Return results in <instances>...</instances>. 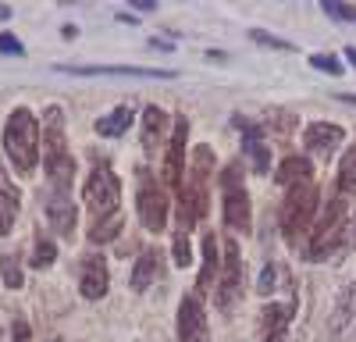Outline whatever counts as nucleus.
<instances>
[{
  "instance_id": "f257e3e1",
  "label": "nucleus",
  "mask_w": 356,
  "mask_h": 342,
  "mask_svg": "<svg viewBox=\"0 0 356 342\" xmlns=\"http://www.w3.org/2000/svg\"><path fill=\"white\" fill-rule=\"evenodd\" d=\"M211 175H214V150L211 147H196L189 175L182 179V189H178V232H189V228L207 214Z\"/></svg>"
},
{
  "instance_id": "f03ea898",
  "label": "nucleus",
  "mask_w": 356,
  "mask_h": 342,
  "mask_svg": "<svg viewBox=\"0 0 356 342\" xmlns=\"http://www.w3.org/2000/svg\"><path fill=\"white\" fill-rule=\"evenodd\" d=\"M40 154H43V168H47V179H50L54 193H68L72 179H75V161H72L68 139H65V114H61V107H47L43 111Z\"/></svg>"
},
{
  "instance_id": "7ed1b4c3",
  "label": "nucleus",
  "mask_w": 356,
  "mask_h": 342,
  "mask_svg": "<svg viewBox=\"0 0 356 342\" xmlns=\"http://www.w3.org/2000/svg\"><path fill=\"white\" fill-rule=\"evenodd\" d=\"M4 154L18 175H33L40 164V122L29 107H15L4 125Z\"/></svg>"
},
{
  "instance_id": "20e7f679",
  "label": "nucleus",
  "mask_w": 356,
  "mask_h": 342,
  "mask_svg": "<svg viewBox=\"0 0 356 342\" xmlns=\"http://www.w3.org/2000/svg\"><path fill=\"white\" fill-rule=\"evenodd\" d=\"M346 236H349V204L342 193H335L324 204L317 225L310 228V261H328L339 246H346Z\"/></svg>"
},
{
  "instance_id": "39448f33",
  "label": "nucleus",
  "mask_w": 356,
  "mask_h": 342,
  "mask_svg": "<svg viewBox=\"0 0 356 342\" xmlns=\"http://www.w3.org/2000/svg\"><path fill=\"white\" fill-rule=\"evenodd\" d=\"M317 186L303 182V186H292L285 193V204H282V236L289 246H300V236L310 232V221L317 211Z\"/></svg>"
},
{
  "instance_id": "423d86ee",
  "label": "nucleus",
  "mask_w": 356,
  "mask_h": 342,
  "mask_svg": "<svg viewBox=\"0 0 356 342\" xmlns=\"http://www.w3.org/2000/svg\"><path fill=\"white\" fill-rule=\"evenodd\" d=\"M221 193H225V204H221L225 225L235 228V232H250L253 211H250V193H246V182H243V164L239 161H232L221 171Z\"/></svg>"
},
{
  "instance_id": "0eeeda50",
  "label": "nucleus",
  "mask_w": 356,
  "mask_h": 342,
  "mask_svg": "<svg viewBox=\"0 0 356 342\" xmlns=\"http://www.w3.org/2000/svg\"><path fill=\"white\" fill-rule=\"evenodd\" d=\"M118 200H122V182H118V175L111 171V164H97L93 175L86 179V207L93 214V221L122 211Z\"/></svg>"
},
{
  "instance_id": "6e6552de",
  "label": "nucleus",
  "mask_w": 356,
  "mask_h": 342,
  "mask_svg": "<svg viewBox=\"0 0 356 342\" xmlns=\"http://www.w3.org/2000/svg\"><path fill=\"white\" fill-rule=\"evenodd\" d=\"M136 207H139V221L150 228V232H164V225H168V193H164V186H157L150 168H139Z\"/></svg>"
},
{
  "instance_id": "1a4fd4ad",
  "label": "nucleus",
  "mask_w": 356,
  "mask_h": 342,
  "mask_svg": "<svg viewBox=\"0 0 356 342\" xmlns=\"http://www.w3.org/2000/svg\"><path fill=\"white\" fill-rule=\"evenodd\" d=\"M221 282H218V307L221 310H232L235 303H239V296H243V271H246V264H243V256H239V243L235 239H228L225 246H221Z\"/></svg>"
},
{
  "instance_id": "9d476101",
  "label": "nucleus",
  "mask_w": 356,
  "mask_h": 342,
  "mask_svg": "<svg viewBox=\"0 0 356 342\" xmlns=\"http://www.w3.org/2000/svg\"><path fill=\"white\" fill-rule=\"evenodd\" d=\"M211 328H207V310H203V296L189 293L178 303V342H207Z\"/></svg>"
},
{
  "instance_id": "9b49d317",
  "label": "nucleus",
  "mask_w": 356,
  "mask_h": 342,
  "mask_svg": "<svg viewBox=\"0 0 356 342\" xmlns=\"http://www.w3.org/2000/svg\"><path fill=\"white\" fill-rule=\"evenodd\" d=\"M186 139H189V122L178 118L168 139V154H164V182L171 189H182V171H186Z\"/></svg>"
},
{
  "instance_id": "f8f14e48",
  "label": "nucleus",
  "mask_w": 356,
  "mask_h": 342,
  "mask_svg": "<svg viewBox=\"0 0 356 342\" xmlns=\"http://www.w3.org/2000/svg\"><path fill=\"white\" fill-rule=\"evenodd\" d=\"M68 75H118V79H175L171 68H136V65H57Z\"/></svg>"
},
{
  "instance_id": "ddd939ff",
  "label": "nucleus",
  "mask_w": 356,
  "mask_h": 342,
  "mask_svg": "<svg viewBox=\"0 0 356 342\" xmlns=\"http://www.w3.org/2000/svg\"><path fill=\"white\" fill-rule=\"evenodd\" d=\"M107 282H111V275H107V261H104V256H100V253L82 256L79 293H82L86 300H100V296H107Z\"/></svg>"
},
{
  "instance_id": "4468645a",
  "label": "nucleus",
  "mask_w": 356,
  "mask_h": 342,
  "mask_svg": "<svg viewBox=\"0 0 356 342\" xmlns=\"http://www.w3.org/2000/svg\"><path fill=\"white\" fill-rule=\"evenodd\" d=\"M342 139H346V132H342V125H335V122H314V125H307V132H303L307 150H310L314 157H324V161L339 150Z\"/></svg>"
},
{
  "instance_id": "2eb2a0df",
  "label": "nucleus",
  "mask_w": 356,
  "mask_h": 342,
  "mask_svg": "<svg viewBox=\"0 0 356 342\" xmlns=\"http://www.w3.org/2000/svg\"><path fill=\"white\" fill-rule=\"evenodd\" d=\"M235 129L243 132V150H246V157L253 161V168L260 171V175H267V171H271V147H267L264 142V132L250 122V118H235Z\"/></svg>"
},
{
  "instance_id": "dca6fc26",
  "label": "nucleus",
  "mask_w": 356,
  "mask_h": 342,
  "mask_svg": "<svg viewBox=\"0 0 356 342\" xmlns=\"http://www.w3.org/2000/svg\"><path fill=\"white\" fill-rule=\"evenodd\" d=\"M353 321H356V278H349V282L342 285V293H339V300H335L332 321H328V339H339Z\"/></svg>"
},
{
  "instance_id": "f3484780",
  "label": "nucleus",
  "mask_w": 356,
  "mask_h": 342,
  "mask_svg": "<svg viewBox=\"0 0 356 342\" xmlns=\"http://www.w3.org/2000/svg\"><path fill=\"white\" fill-rule=\"evenodd\" d=\"M47 221L57 236H72L75 232V221H79V211L72 204V196L68 193H54L47 200Z\"/></svg>"
},
{
  "instance_id": "a211bd4d",
  "label": "nucleus",
  "mask_w": 356,
  "mask_h": 342,
  "mask_svg": "<svg viewBox=\"0 0 356 342\" xmlns=\"http://www.w3.org/2000/svg\"><path fill=\"white\" fill-rule=\"evenodd\" d=\"M218 268H221V243H218L214 232H207L203 236V268H200V278H196V296H207L214 289Z\"/></svg>"
},
{
  "instance_id": "6ab92c4d",
  "label": "nucleus",
  "mask_w": 356,
  "mask_h": 342,
  "mask_svg": "<svg viewBox=\"0 0 356 342\" xmlns=\"http://www.w3.org/2000/svg\"><path fill=\"white\" fill-rule=\"evenodd\" d=\"M164 132H168V111L150 104L143 111V150L154 154L161 142H164Z\"/></svg>"
},
{
  "instance_id": "aec40b11",
  "label": "nucleus",
  "mask_w": 356,
  "mask_h": 342,
  "mask_svg": "<svg viewBox=\"0 0 356 342\" xmlns=\"http://www.w3.org/2000/svg\"><path fill=\"white\" fill-rule=\"evenodd\" d=\"M292 321V307L282 303H267L260 310V328H264V342H285V328Z\"/></svg>"
},
{
  "instance_id": "412c9836",
  "label": "nucleus",
  "mask_w": 356,
  "mask_h": 342,
  "mask_svg": "<svg viewBox=\"0 0 356 342\" xmlns=\"http://www.w3.org/2000/svg\"><path fill=\"white\" fill-rule=\"evenodd\" d=\"M157 271H161V253H157V250H143V253L136 256V268H132V278H129L132 293H146V289H150L154 278H157Z\"/></svg>"
},
{
  "instance_id": "4be33fe9",
  "label": "nucleus",
  "mask_w": 356,
  "mask_h": 342,
  "mask_svg": "<svg viewBox=\"0 0 356 342\" xmlns=\"http://www.w3.org/2000/svg\"><path fill=\"white\" fill-rule=\"evenodd\" d=\"M18 189L15 182L8 179V171H4V161H0V236H8L11 232V225H15V214H18Z\"/></svg>"
},
{
  "instance_id": "5701e85b",
  "label": "nucleus",
  "mask_w": 356,
  "mask_h": 342,
  "mask_svg": "<svg viewBox=\"0 0 356 342\" xmlns=\"http://www.w3.org/2000/svg\"><path fill=\"white\" fill-rule=\"evenodd\" d=\"M278 186H285V193L292 189V186H303V182H314V168H310V161L307 157H285L282 164H278Z\"/></svg>"
},
{
  "instance_id": "b1692460",
  "label": "nucleus",
  "mask_w": 356,
  "mask_h": 342,
  "mask_svg": "<svg viewBox=\"0 0 356 342\" xmlns=\"http://www.w3.org/2000/svg\"><path fill=\"white\" fill-rule=\"evenodd\" d=\"M132 122H136V111L129 104H122V107H114L111 114H104V118H97V132L107 136V139H118V136L129 132Z\"/></svg>"
},
{
  "instance_id": "393cba45",
  "label": "nucleus",
  "mask_w": 356,
  "mask_h": 342,
  "mask_svg": "<svg viewBox=\"0 0 356 342\" xmlns=\"http://www.w3.org/2000/svg\"><path fill=\"white\" fill-rule=\"evenodd\" d=\"M118 232H122V211L111 218H97L93 228H89V243H111L118 239Z\"/></svg>"
},
{
  "instance_id": "a878e982",
  "label": "nucleus",
  "mask_w": 356,
  "mask_h": 342,
  "mask_svg": "<svg viewBox=\"0 0 356 342\" xmlns=\"http://www.w3.org/2000/svg\"><path fill=\"white\" fill-rule=\"evenodd\" d=\"M339 193L342 196H356V147H349L342 164H339Z\"/></svg>"
},
{
  "instance_id": "bb28decb",
  "label": "nucleus",
  "mask_w": 356,
  "mask_h": 342,
  "mask_svg": "<svg viewBox=\"0 0 356 342\" xmlns=\"http://www.w3.org/2000/svg\"><path fill=\"white\" fill-rule=\"evenodd\" d=\"M0 278H4V285L8 289H22V264L15 261V256L8 253V256H0Z\"/></svg>"
},
{
  "instance_id": "cd10ccee",
  "label": "nucleus",
  "mask_w": 356,
  "mask_h": 342,
  "mask_svg": "<svg viewBox=\"0 0 356 342\" xmlns=\"http://www.w3.org/2000/svg\"><path fill=\"white\" fill-rule=\"evenodd\" d=\"M175 264L178 268H189L193 264V246H189V232H175Z\"/></svg>"
},
{
  "instance_id": "c85d7f7f",
  "label": "nucleus",
  "mask_w": 356,
  "mask_h": 342,
  "mask_svg": "<svg viewBox=\"0 0 356 342\" xmlns=\"http://www.w3.org/2000/svg\"><path fill=\"white\" fill-rule=\"evenodd\" d=\"M54 253H57L54 243L50 239H40L36 243V253H33V268H50L54 264Z\"/></svg>"
},
{
  "instance_id": "c756f323",
  "label": "nucleus",
  "mask_w": 356,
  "mask_h": 342,
  "mask_svg": "<svg viewBox=\"0 0 356 342\" xmlns=\"http://www.w3.org/2000/svg\"><path fill=\"white\" fill-rule=\"evenodd\" d=\"M275 282H278V268H275V264H264L260 282H257V293H260V296H271V293H275Z\"/></svg>"
},
{
  "instance_id": "7c9ffc66",
  "label": "nucleus",
  "mask_w": 356,
  "mask_h": 342,
  "mask_svg": "<svg viewBox=\"0 0 356 342\" xmlns=\"http://www.w3.org/2000/svg\"><path fill=\"white\" fill-rule=\"evenodd\" d=\"M324 15H332V18H339V22H356V8L339 4V0H324Z\"/></svg>"
},
{
  "instance_id": "2f4dec72",
  "label": "nucleus",
  "mask_w": 356,
  "mask_h": 342,
  "mask_svg": "<svg viewBox=\"0 0 356 342\" xmlns=\"http://www.w3.org/2000/svg\"><path fill=\"white\" fill-rule=\"evenodd\" d=\"M310 65L321 68V72H328V75H342V65L335 61L332 54H314V57H310Z\"/></svg>"
},
{
  "instance_id": "473e14b6",
  "label": "nucleus",
  "mask_w": 356,
  "mask_h": 342,
  "mask_svg": "<svg viewBox=\"0 0 356 342\" xmlns=\"http://www.w3.org/2000/svg\"><path fill=\"white\" fill-rule=\"evenodd\" d=\"M257 43H264V47H275V50H292V43H285V40H278V36H267V33H260V28H253L250 33Z\"/></svg>"
},
{
  "instance_id": "72a5a7b5",
  "label": "nucleus",
  "mask_w": 356,
  "mask_h": 342,
  "mask_svg": "<svg viewBox=\"0 0 356 342\" xmlns=\"http://www.w3.org/2000/svg\"><path fill=\"white\" fill-rule=\"evenodd\" d=\"M0 54H15V57H18V54H25V47H22L11 33H0Z\"/></svg>"
},
{
  "instance_id": "f704fd0d",
  "label": "nucleus",
  "mask_w": 356,
  "mask_h": 342,
  "mask_svg": "<svg viewBox=\"0 0 356 342\" xmlns=\"http://www.w3.org/2000/svg\"><path fill=\"white\" fill-rule=\"evenodd\" d=\"M29 339H33L29 325H25V321H15V328H11V342H29Z\"/></svg>"
},
{
  "instance_id": "c9c22d12",
  "label": "nucleus",
  "mask_w": 356,
  "mask_h": 342,
  "mask_svg": "<svg viewBox=\"0 0 356 342\" xmlns=\"http://www.w3.org/2000/svg\"><path fill=\"white\" fill-rule=\"evenodd\" d=\"M346 246H349V250H356V218L349 221V236H346Z\"/></svg>"
},
{
  "instance_id": "e433bc0d",
  "label": "nucleus",
  "mask_w": 356,
  "mask_h": 342,
  "mask_svg": "<svg viewBox=\"0 0 356 342\" xmlns=\"http://www.w3.org/2000/svg\"><path fill=\"white\" fill-rule=\"evenodd\" d=\"M346 57H349V65H356V47H346Z\"/></svg>"
},
{
  "instance_id": "4c0bfd02",
  "label": "nucleus",
  "mask_w": 356,
  "mask_h": 342,
  "mask_svg": "<svg viewBox=\"0 0 356 342\" xmlns=\"http://www.w3.org/2000/svg\"><path fill=\"white\" fill-rule=\"evenodd\" d=\"M342 100H346V104H356V97H353V93H342Z\"/></svg>"
},
{
  "instance_id": "58836bf2",
  "label": "nucleus",
  "mask_w": 356,
  "mask_h": 342,
  "mask_svg": "<svg viewBox=\"0 0 356 342\" xmlns=\"http://www.w3.org/2000/svg\"><path fill=\"white\" fill-rule=\"evenodd\" d=\"M54 342H61V339H54Z\"/></svg>"
}]
</instances>
